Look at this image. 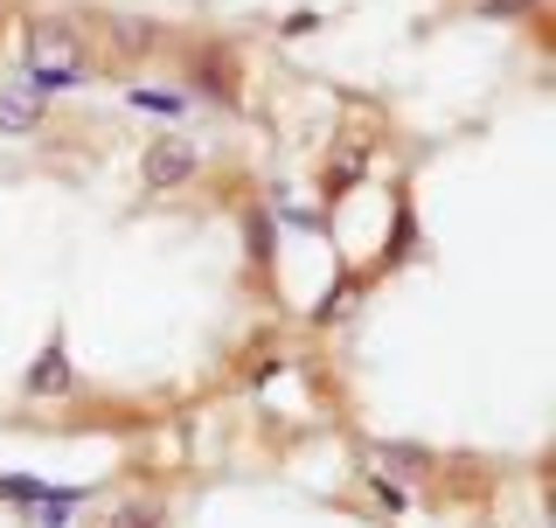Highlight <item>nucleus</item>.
<instances>
[{
  "mask_svg": "<svg viewBox=\"0 0 556 528\" xmlns=\"http://www.w3.org/2000/svg\"><path fill=\"white\" fill-rule=\"evenodd\" d=\"M126 104H132V112L167 118V126H174V118H188V91H174V84H132Z\"/></svg>",
  "mask_w": 556,
  "mask_h": 528,
  "instance_id": "nucleus-5",
  "label": "nucleus"
},
{
  "mask_svg": "<svg viewBox=\"0 0 556 528\" xmlns=\"http://www.w3.org/2000/svg\"><path fill=\"white\" fill-rule=\"evenodd\" d=\"M202 84H208V98H230L237 104V63H230V49H208V56H202Z\"/></svg>",
  "mask_w": 556,
  "mask_h": 528,
  "instance_id": "nucleus-8",
  "label": "nucleus"
},
{
  "mask_svg": "<svg viewBox=\"0 0 556 528\" xmlns=\"http://www.w3.org/2000/svg\"><path fill=\"white\" fill-rule=\"evenodd\" d=\"M251 251L271 257V216H251Z\"/></svg>",
  "mask_w": 556,
  "mask_h": 528,
  "instance_id": "nucleus-10",
  "label": "nucleus"
},
{
  "mask_svg": "<svg viewBox=\"0 0 556 528\" xmlns=\"http://www.w3.org/2000/svg\"><path fill=\"white\" fill-rule=\"evenodd\" d=\"M70 390V355L63 341H42V355L28 362V397H63Z\"/></svg>",
  "mask_w": 556,
  "mask_h": 528,
  "instance_id": "nucleus-4",
  "label": "nucleus"
},
{
  "mask_svg": "<svg viewBox=\"0 0 556 528\" xmlns=\"http://www.w3.org/2000/svg\"><path fill=\"white\" fill-rule=\"evenodd\" d=\"M91 77V49H84V28L77 14H42L28 22V84L35 91H70V84Z\"/></svg>",
  "mask_w": 556,
  "mask_h": 528,
  "instance_id": "nucleus-1",
  "label": "nucleus"
},
{
  "mask_svg": "<svg viewBox=\"0 0 556 528\" xmlns=\"http://www.w3.org/2000/svg\"><path fill=\"white\" fill-rule=\"evenodd\" d=\"M0 133L8 139H28L42 133V91L22 77V84H0Z\"/></svg>",
  "mask_w": 556,
  "mask_h": 528,
  "instance_id": "nucleus-3",
  "label": "nucleus"
},
{
  "mask_svg": "<svg viewBox=\"0 0 556 528\" xmlns=\"http://www.w3.org/2000/svg\"><path fill=\"white\" fill-rule=\"evenodd\" d=\"M84 501H91V487H42V501H35L28 515L42 528H70V515H77Z\"/></svg>",
  "mask_w": 556,
  "mask_h": 528,
  "instance_id": "nucleus-6",
  "label": "nucleus"
},
{
  "mask_svg": "<svg viewBox=\"0 0 556 528\" xmlns=\"http://www.w3.org/2000/svg\"><path fill=\"white\" fill-rule=\"evenodd\" d=\"M139 174H147V188H188L202 174V153H195V139H153L147 147V161H139Z\"/></svg>",
  "mask_w": 556,
  "mask_h": 528,
  "instance_id": "nucleus-2",
  "label": "nucleus"
},
{
  "mask_svg": "<svg viewBox=\"0 0 556 528\" xmlns=\"http://www.w3.org/2000/svg\"><path fill=\"white\" fill-rule=\"evenodd\" d=\"M104 528H167V507L153 494H132V501L104 507Z\"/></svg>",
  "mask_w": 556,
  "mask_h": 528,
  "instance_id": "nucleus-7",
  "label": "nucleus"
},
{
  "mask_svg": "<svg viewBox=\"0 0 556 528\" xmlns=\"http://www.w3.org/2000/svg\"><path fill=\"white\" fill-rule=\"evenodd\" d=\"M0 501L35 507V501H42V480H28V473H0Z\"/></svg>",
  "mask_w": 556,
  "mask_h": 528,
  "instance_id": "nucleus-9",
  "label": "nucleus"
}]
</instances>
